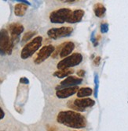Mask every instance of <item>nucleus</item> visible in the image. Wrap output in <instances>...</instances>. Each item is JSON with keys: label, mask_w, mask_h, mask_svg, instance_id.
I'll return each mask as SVG.
<instances>
[{"label": "nucleus", "mask_w": 128, "mask_h": 131, "mask_svg": "<svg viewBox=\"0 0 128 131\" xmlns=\"http://www.w3.org/2000/svg\"><path fill=\"white\" fill-rule=\"evenodd\" d=\"M54 50H55V47H54L51 45L43 46L37 53L34 59V62L36 64H40L43 62L46 59H47L50 56H52Z\"/></svg>", "instance_id": "0eeeda50"}, {"label": "nucleus", "mask_w": 128, "mask_h": 131, "mask_svg": "<svg viewBox=\"0 0 128 131\" xmlns=\"http://www.w3.org/2000/svg\"><path fill=\"white\" fill-rule=\"evenodd\" d=\"M74 105L76 106L81 112L84 111V108H88V107H91L93 105H94L95 102L91 99V98L89 97H86V98H77L74 101Z\"/></svg>", "instance_id": "9d476101"}, {"label": "nucleus", "mask_w": 128, "mask_h": 131, "mask_svg": "<svg viewBox=\"0 0 128 131\" xmlns=\"http://www.w3.org/2000/svg\"><path fill=\"white\" fill-rule=\"evenodd\" d=\"M42 38L41 36H37L31 41L27 43L23 48L21 52V57L22 59H27L28 58L33 56L42 45Z\"/></svg>", "instance_id": "f03ea898"}, {"label": "nucleus", "mask_w": 128, "mask_h": 131, "mask_svg": "<svg viewBox=\"0 0 128 131\" xmlns=\"http://www.w3.org/2000/svg\"><path fill=\"white\" fill-rule=\"evenodd\" d=\"M93 12L98 17H103L105 14L106 9L101 3H96L93 6Z\"/></svg>", "instance_id": "2eb2a0df"}, {"label": "nucleus", "mask_w": 128, "mask_h": 131, "mask_svg": "<svg viewBox=\"0 0 128 131\" xmlns=\"http://www.w3.org/2000/svg\"><path fill=\"white\" fill-rule=\"evenodd\" d=\"M93 93V91L90 88H79V90L77 92V96L79 98H84L85 97H88L91 95Z\"/></svg>", "instance_id": "f3484780"}, {"label": "nucleus", "mask_w": 128, "mask_h": 131, "mask_svg": "<svg viewBox=\"0 0 128 131\" xmlns=\"http://www.w3.org/2000/svg\"><path fill=\"white\" fill-rule=\"evenodd\" d=\"M75 48V44L72 41L69 42H65V45H64L62 50L60 53V57L61 58H66L69 56V55L72 52V51Z\"/></svg>", "instance_id": "ddd939ff"}, {"label": "nucleus", "mask_w": 128, "mask_h": 131, "mask_svg": "<svg viewBox=\"0 0 128 131\" xmlns=\"http://www.w3.org/2000/svg\"><path fill=\"white\" fill-rule=\"evenodd\" d=\"M9 30L10 33V39L15 44L19 40L20 35L24 31V27L21 24L13 23L9 26Z\"/></svg>", "instance_id": "6e6552de"}, {"label": "nucleus", "mask_w": 128, "mask_h": 131, "mask_svg": "<svg viewBox=\"0 0 128 131\" xmlns=\"http://www.w3.org/2000/svg\"><path fill=\"white\" fill-rule=\"evenodd\" d=\"M73 31V28L70 27H62L58 28H51L47 31V35L52 39L68 37Z\"/></svg>", "instance_id": "423d86ee"}, {"label": "nucleus", "mask_w": 128, "mask_h": 131, "mask_svg": "<svg viewBox=\"0 0 128 131\" xmlns=\"http://www.w3.org/2000/svg\"><path fill=\"white\" fill-rule=\"evenodd\" d=\"M36 35V32L35 31H28L27 33L24 35L23 38H22V41H29L31 38H32L34 35Z\"/></svg>", "instance_id": "a211bd4d"}, {"label": "nucleus", "mask_w": 128, "mask_h": 131, "mask_svg": "<svg viewBox=\"0 0 128 131\" xmlns=\"http://www.w3.org/2000/svg\"><path fill=\"white\" fill-rule=\"evenodd\" d=\"M57 121L60 124L74 129H82L87 126L86 118L83 115L72 110L60 112L57 116Z\"/></svg>", "instance_id": "f257e3e1"}, {"label": "nucleus", "mask_w": 128, "mask_h": 131, "mask_svg": "<svg viewBox=\"0 0 128 131\" xmlns=\"http://www.w3.org/2000/svg\"><path fill=\"white\" fill-rule=\"evenodd\" d=\"M20 82H21V84H29V80L26 77H21L20 79Z\"/></svg>", "instance_id": "412c9836"}, {"label": "nucleus", "mask_w": 128, "mask_h": 131, "mask_svg": "<svg viewBox=\"0 0 128 131\" xmlns=\"http://www.w3.org/2000/svg\"><path fill=\"white\" fill-rule=\"evenodd\" d=\"M18 2H19V3H23V4H25V5H29L30 6V3H29V2H28V1H24V0H18Z\"/></svg>", "instance_id": "393cba45"}, {"label": "nucleus", "mask_w": 128, "mask_h": 131, "mask_svg": "<svg viewBox=\"0 0 128 131\" xmlns=\"http://www.w3.org/2000/svg\"><path fill=\"white\" fill-rule=\"evenodd\" d=\"M79 90L78 86L63 88L61 90H57L56 92V95L58 98H67L73 94H75Z\"/></svg>", "instance_id": "9b49d317"}, {"label": "nucleus", "mask_w": 128, "mask_h": 131, "mask_svg": "<svg viewBox=\"0 0 128 131\" xmlns=\"http://www.w3.org/2000/svg\"><path fill=\"white\" fill-rule=\"evenodd\" d=\"M72 10L68 8H61L57 10L53 11L50 14V20L53 24H64L67 22Z\"/></svg>", "instance_id": "39448f33"}, {"label": "nucleus", "mask_w": 128, "mask_h": 131, "mask_svg": "<svg viewBox=\"0 0 128 131\" xmlns=\"http://www.w3.org/2000/svg\"><path fill=\"white\" fill-rule=\"evenodd\" d=\"M82 81H83L82 78H78L76 77L69 76L66 79L64 80L63 81H61V84L56 88V89L57 91V90H61V89H63V88L75 87V86H78V84H81Z\"/></svg>", "instance_id": "1a4fd4ad"}, {"label": "nucleus", "mask_w": 128, "mask_h": 131, "mask_svg": "<svg viewBox=\"0 0 128 131\" xmlns=\"http://www.w3.org/2000/svg\"><path fill=\"white\" fill-rule=\"evenodd\" d=\"M73 73V70L70 69H66V70H57L54 73V76L57 77V78H64V77H68L69 75Z\"/></svg>", "instance_id": "dca6fc26"}, {"label": "nucleus", "mask_w": 128, "mask_h": 131, "mask_svg": "<svg viewBox=\"0 0 128 131\" xmlns=\"http://www.w3.org/2000/svg\"><path fill=\"white\" fill-rule=\"evenodd\" d=\"M94 83H95L94 96H95V97H98V74H95Z\"/></svg>", "instance_id": "6ab92c4d"}, {"label": "nucleus", "mask_w": 128, "mask_h": 131, "mask_svg": "<svg viewBox=\"0 0 128 131\" xmlns=\"http://www.w3.org/2000/svg\"><path fill=\"white\" fill-rule=\"evenodd\" d=\"M108 31V24L106 23L101 24V33H107Z\"/></svg>", "instance_id": "aec40b11"}, {"label": "nucleus", "mask_w": 128, "mask_h": 131, "mask_svg": "<svg viewBox=\"0 0 128 131\" xmlns=\"http://www.w3.org/2000/svg\"><path fill=\"white\" fill-rule=\"evenodd\" d=\"M77 75L79 77H83L84 75H85V71L83 70H79L77 72Z\"/></svg>", "instance_id": "5701e85b"}, {"label": "nucleus", "mask_w": 128, "mask_h": 131, "mask_svg": "<svg viewBox=\"0 0 128 131\" xmlns=\"http://www.w3.org/2000/svg\"><path fill=\"white\" fill-rule=\"evenodd\" d=\"M14 43L11 41L9 33L6 29L0 30V55H10L12 53Z\"/></svg>", "instance_id": "7ed1b4c3"}, {"label": "nucleus", "mask_w": 128, "mask_h": 131, "mask_svg": "<svg viewBox=\"0 0 128 131\" xmlns=\"http://www.w3.org/2000/svg\"><path fill=\"white\" fill-rule=\"evenodd\" d=\"M28 10V6L23 3H18L14 6V13L17 16H23Z\"/></svg>", "instance_id": "4468645a"}, {"label": "nucleus", "mask_w": 128, "mask_h": 131, "mask_svg": "<svg viewBox=\"0 0 128 131\" xmlns=\"http://www.w3.org/2000/svg\"><path fill=\"white\" fill-rule=\"evenodd\" d=\"M82 61H83V56L80 53L78 52L73 53L72 55L61 60L58 62L57 67L59 70L69 69L71 67H76L79 64H80Z\"/></svg>", "instance_id": "20e7f679"}, {"label": "nucleus", "mask_w": 128, "mask_h": 131, "mask_svg": "<svg viewBox=\"0 0 128 131\" xmlns=\"http://www.w3.org/2000/svg\"><path fill=\"white\" fill-rule=\"evenodd\" d=\"M100 61H101V57L100 56H98V57H96L94 61H93V63L95 66H98L100 64Z\"/></svg>", "instance_id": "4be33fe9"}, {"label": "nucleus", "mask_w": 128, "mask_h": 131, "mask_svg": "<svg viewBox=\"0 0 128 131\" xmlns=\"http://www.w3.org/2000/svg\"><path fill=\"white\" fill-rule=\"evenodd\" d=\"M4 116H5V113L3 112V110L1 108H0V120L3 119L4 118Z\"/></svg>", "instance_id": "b1692460"}, {"label": "nucleus", "mask_w": 128, "mask_h": 131, "mask_svg": "<svg viewBox=\"0 0 128 131\" xmlns=\"http://www.w3.org/2000/svg\"><path fill=\"white\" fill-rule=\"evenodd\" d=\"M84 16V11L82 9H76L72 12L71 15L67 20V23L69 24H75L79 21H81Z\"/></svg>", "instance_id": "f8f14e48"}]
</instances>
